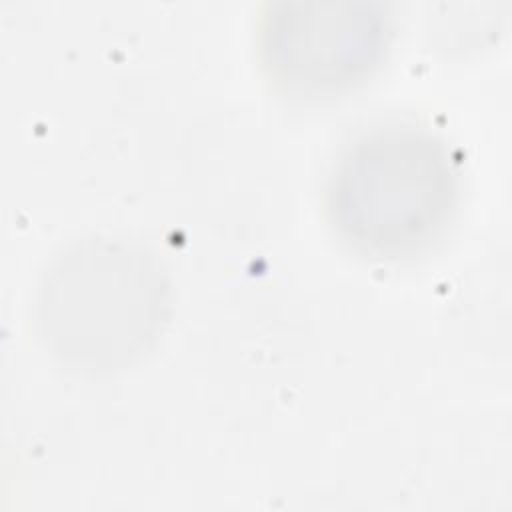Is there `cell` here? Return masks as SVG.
<instances>
[{"label":"cell","mask_w":512,"mask_h":512,"mask_svg":"<svg viewBox=\"0 0 512 512\" xmlns=\"http://www.w3.org/2000/svg\"><path fill=\"white\" fill-rule=\"evenodd\" d=\"M458 196L448 144L428 128L392 122L366 130L342 152L326 186V214L362 256L404 260L440 240Z\"/></svg>","instance_id":"obj_1"},{"label":"cell","mask_w":512,"mask_h":512,"mask_svg":"<svg viewBox=\"0 0 512 512\" xmlns=\"http://www.w3.org/2000/svg\"><path fill=\"white\" fill-rule=\"evenodd\" d=\"M392 36L388 8L376 0H274L258 24V54L284 90L324 96L366 80Z\"/></svg>","instance_id":"obj_2"}]
</instances>
